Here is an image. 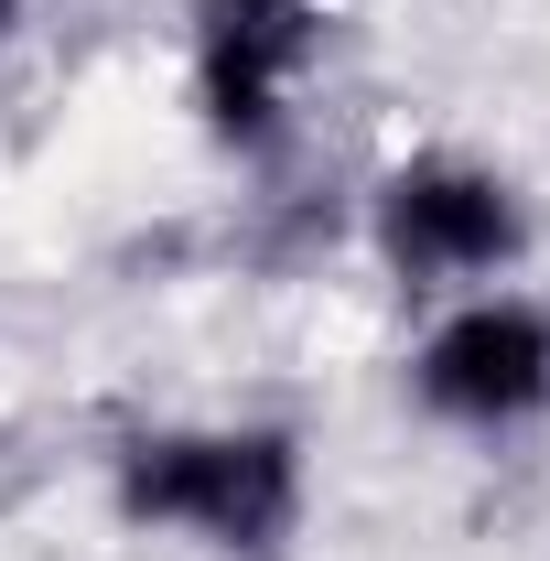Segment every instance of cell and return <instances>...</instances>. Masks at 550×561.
Wrapping results in <instances>:
<instances>
[{"label":"cell","mask_w":550,"mask_h":561,"mask_svg":"<svg viewBox=\"0 0 550 561\" xmlns=\"http://www.w3.org/2000/svg\"><path fill=\"white\" fill-rule=\"evenodd\" d=\"M367 227H378V260L411 280V291H496V280L529 260V206L496 162H465V151H411L378 195H367Z\"/></svg>","instance_id":"obj_2"},{"label":"cell","mask_w":550,"mask_h":561,"mask_svg":"<svg viewBox=\"0 0 550 561\" xmlns=\"http://www.w3.org/2000/svg\"><path fill=\"white\" fill-rule=\"evenodd\" d=\"M22 11H33V0H0V44H11V33H22Z\"/></svg>","instance_id":"obj_5"},{"label":"cell","mask_w":550,"mask_h":561,"mask_svg":"<svg viewBox=\"0 0 550 561\" xmlns=\"http://www.w3.org/2000/svg\"><path fill=\"white\" fill-rule=\"evenodd\" d=\"M108 507L130 529L195 540L216 561H280L302 540V443L280 421H173V432H130L108 465Z\"/></svg>","instance_id":"obj_1"},{"label":"cell","mask_w":550,"mask_h":561,"mask_svg":"<svg viewBox=\"0 0 550 561\" xmlns=\"http://www.w3.org/2000/svg\"><path fill=\"white\" fill-rule=\"evenodd\" d=\"M411 389L454 432H518L550 411V313L529 291H465L411 356Z\"/></svg>","instance_id":"obj_3"},{"label":"cell","mask_w":550,"mask_h":561,"mask_svg":"<svg viewBox=\"0 0 550 561\" xmlns=\"http://www.w3.org/2000/svg\"><path fill=\"white\" fill-rule=\"evenodd\" d=\"M324 55V0H195V108L227 151H271Z\"/></svg>","instance_id":"obj_4"}]
</instances>
